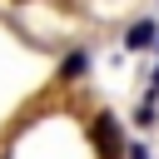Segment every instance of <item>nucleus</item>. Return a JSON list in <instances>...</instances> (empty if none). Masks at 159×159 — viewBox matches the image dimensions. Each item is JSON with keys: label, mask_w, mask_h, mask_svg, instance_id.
I'll return each mask as SVG.
<instances>
[{"label": "nucleus", "mask_w": 159, "mask_h": 159, "mask_svg": "<svg viewBox=\"0 0 159 159\" xmlns=\"http://www.w3.org/2000/svg\"><path fill=\"white\" fill-rule=\"evenodd\" d=\"M94 144L104 159H119V134H114V114H99L94 119Z\"/></svg>", "instance_id": "1"}, {"label": "nucleus", "mask_w": 159, "mask_h": 159, "mask_svg": "<svg viewBox=\"0 0 159 159\" xmlns=\"http://www.w3.org/2000/svg\"><path fill=\"white\" fill-rule=\"evenodd\" d=\"M84 70H89V60H84V50H75V55H65V65H60V80H65V84H75Z\"/></svg>", "instance_id": "2"}, {"label": "nucleus", "mask_w": 159, "mask_h": 159, "mask_svg": "<svg viewBox=\"0 0 159 159\" xmlns=\"http://www.w3.org/2000/svg\"><path fill=\"white\" fill-rule=\"evenodd\" d=\"M129 50H144V45H154V20H139L134 30H129V40H124Z\"/></svg>", "instance_id": "3"}, {"label": "nucleus", "mask_w": 159, "mask_h": 159, "mask_svg": "<svg viewBox=\"0 0 159 159\" xmlns=\"http://www.w3.org/2000/svg\"><path fill=\"white\" fill-rule=\"evenodd\" d=\"M129 159H149V154H144V149H139V144H134V149H129Z\"/></svg>", "instance_id": "4"}]
</instances>
